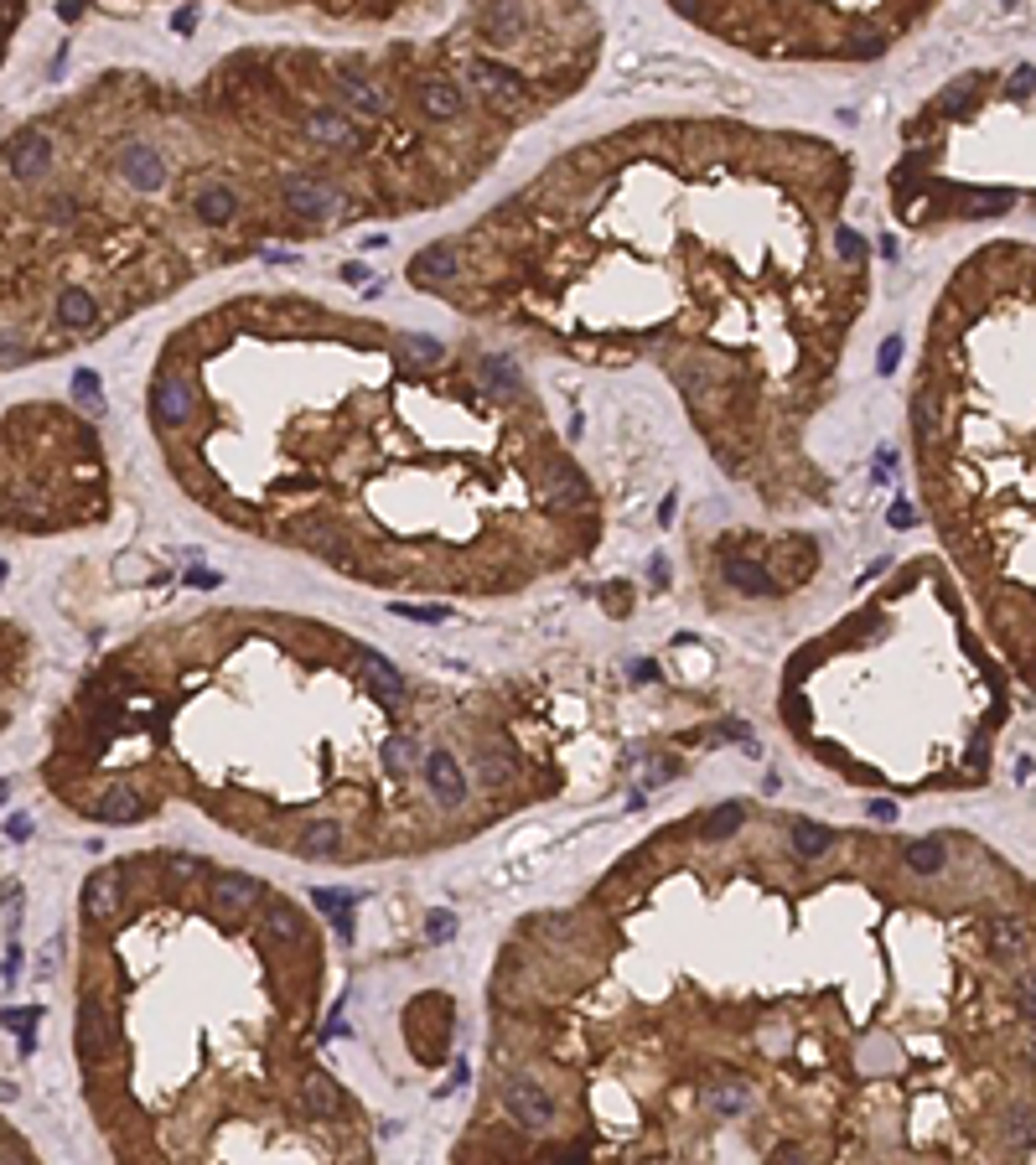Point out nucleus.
<instances>
[{
  "instance_id": "9b49d317",
  "label": "nucleus",
  "mask_w": 1036,
  "mask_h": 1165,
  "mask_svg": "<svg viewBox=\"0 0 1036 1165\" xmlns=\"http://www.w3.org/2000/svg\"><path fill=\"white\" fill-rule=\"evenodd\" d=\"M550 493H555V498H566L570 508H580V503L591 498V493H586V482H580L575 471H570V461H555V466H550Z\"/></svg>"
},
{
  "instance_id": "f03ea898",
  "label": "nucleus",
  "mask_w": 1036,
  "mask_h": 1165,
  "mask_svg": "<svg viewBox=\"0 0 1036 1165\" xmlns=\"http://www.w3.org/2000/svg\"><path fill=\"white\" fill-rule=\"evenodd\" d=\"M145 891L83 917L78 1067L115 1165H378L358 1103L301 1051L317 938L203 854H140ZM124 876V865H120Z\"/></svg>"
},
{
  "instance_id": "aec40b11",
  "label": "nucleus",
  "mask_w": 1036,
  "mask_h": 1165,
  "mask_svg": "<svg viewBox=\"0 0 1036 1165\" xmlns=\"http://www.w3.org/2000/svg\"><path fill=\"white\" fill-rule=\"evenodd\" d=\"M31 834V818H11V840H26Z\"/></svg>"
},
{
  "instance_id": "7ed1b4c3",
  "label": "nucleus",
  "mask_w": 1036,
  "mask_h": 1165,
  "mask_svg": "<svg viewBox=\"0 0 1036 1165\" xmlns=\"http://www.w3.org/2000/svg\"><path fill=\"white\" fill-rule=\"evenodd\" d=\"M187 410H192L187 378H181V373H161L156 389H151V414L161 420V430H176L181 420H187Z\"/></svg>"
},
{
  "instance_id": "6e6552de",
  "label": "nucleus",
  "mask_w": 1036,
  "mask_h": 1165,
  "mask_svg": "<svg viewBox=\"0 0 1036 1165\" xmlns=\"http://www.w3.org/2000/svg\"><path fill=\"white\" fill-rule=\"evenodd\" d=\"M192 213L203 218V223H228V218L239 213V197H233L228 187H203L192 197Z\"/></svg>"
},
{
  "instance_id": "423d86ee",
  "label": "nucleus",
  "mask_w": 1036,
  "mask_h": 1165,
  "mask_svg": "<svg viewBox=\"0 0 1036 1165\" xmlns=\"http://www.w3.org/2000/svg\"><path fill=\"white\" fill-rule=\"evenodd\" d=\"M725 586H736L741 596H762V591H772L777 580H772L767 565H757V559H747V555H731V559H725Z\"/></svg>"
},
{
  "instance_id": "a211bd4d",
  "label": "nucleus",
  "mask_w": 1036,
  "mask_h": 1165,
  "mask_svg": "<svg viewBox=\"0 0 1036 1165\" xmlns=\"http://www.w3.org/2000/svg\"><path fill=\"white\" fill-rule=\"evenodd\" d=\"M73 394H78V399H94V394H99V373H88V368L73 373Z\"/></svg>"
},
{
  "instance_id": "20e7f679",
  "label": "nucleus",
  "mask_w": 1036,
  "mask_h": 1165,
  "mask_svg": "<svg viewBox=\"0 0 1036 1165\" xmlns=\"http://www.w3.org/2000/svg\"><path fill=\"white\" fill-rule=\"evenodd\" d=\"M6 167H11V176H42L52 167V140L42 130H22L6 151Z\"/></svg>"
},
{
  "instance_id": "ddd939ff",
  "label": "nucleus",
  "mask_w": 1036,
  "mask_h": 1165,
  "mask_svg": "<svg viewBox=\"0 0 1036 1165\" xmlns=\"http://www.w3.org/2000/svg\"><path fill=\"white\" fill-rule=\"evenodd\" d=\"M399 348H405L415 363H441V358H446V342L420 337V332H405V337H399Z\"/></svg>"
},
{
  "instance_id": "412c9836",
  "label": "nucleus",
  "mask_w": 1036,
  "mask_h": 1165,
  "mask_svg": "<svg viewBox=\"0 0 1036 1165\" xmlns=\"http://www.w3.org/2000/svg\"><path fill=\"white\" fill-rule=\"evenodd\" d=\"M172 26H176V31H192V26H197V16H192V11H176V22H172Z\"/></svg>"
},
{
  "instance_id": "6ab92c4d",
  "label": "nucleus",
  "mask_w": 1036,
  "mask_h": 1165,
  "mask_svg": "<svg viewBox=\"0 0 1036 1165\" xmlns=\"http://www.w3.org/2000/svg\"><path fill=\"white\" fill-rule=\"evenodd\" d=\"M430 938H451V917H446V912L430 917Z\"/></svg>"
},
{
  "instance_id": "2eb2a0df",
  "label": "nucleus",
  "mask_w": 1036,
  "mask_h": 1165,
  "mask_svg": "<svg viewBox=\"0 0 1036 1165\" xmlns=\"http://www.w3.org/2000/svg\"><path fill=\"white\" fill-rule=\"evenodd\" d=\"M834 244H840V254H845L850 265H861V260H865V239H861V233L840 228V233H834Z\"/></svg>"
},
{
  "instance_id": "39448f33",
  "label": "nucleus",
  "mask_w": 1036,
  "mask_h": 1165,
  "mask_svg": "<svg viewBox=\"0 0 1036 1165\" xmlns=\"http://www.w3.org/2000/svg\"><path fill=\"white\" fill-rule=\"evenodd\" d=\"M120 171H124V181H130V187H140V192L161 187V176H167V167H161V151H156V145H124Z\"/></svg>"
},
{
  "instance_id": "f257e3e1",
  "label": "nucleus",
  "mask_w": 1036,
  "mask_h": 1165,
  "mask_svg": "<svg viewBox=\"0 0 1036 1165\" xmlns=\"http://www.w3.org/2000/svg\"><path fill=\"white\" fill-rule=\"evenodd\" d=\"M700 865L720 912L684 906L632 854L607 897L664 938L617 958L679 979L638 999L643 1078L544 1088L498 1072V1119L451 1165H1031L1036 1155V891L959 834L850 840L819 870L788 834ZM834 860V854H829Z\"/></svg>"
},
{
  "instance_id": "9d476101",
  "label": "nucleus",
  "mask_w": 1036,
  "mask_h": 1165,
  "mask_svg": "<svg viewBox=\"0 0 1036 1165\" xmlns=\"http://www.w3.org/2000/svg\"><path fill=\"white\" fill-rule=\"evenodd\" d=\"M94 316H99L94 296H83V290H63L58 296V321L63 326H94Z\"/></svg>"
},
{
  "instance_id": "dca6fc26",
  "label": "nucleus",
  "mask_w": 1036,
  "mask_h": 1165,
  "mask_svg": "<svg viewBox=\"0 0 1036 1165\" xmlns=\"http://www.w3.org/2000/svg\"><path fill=\"white\" fill-rule=\"evenodd\" d=\"M6 1165H36L31 1150H26L22 1140H16V1130H6Z\"/></svg>"
},
{
  "instance_id": "f8f14e48",
  "label": "nucleus",
  "mask_w": 1036,
  "mask_h": 1165,
  "mask_svg": "<svg viewBox=\"0 0 1036 1165\" xmlns=\"http://www.w3.org/2000/svg\"><path fill=\"white\" fill-rule=\"evenodd\" d=\"M312 135L326 140V145H353V140H358L353 124L342 120V115H312Z\"/></svg>"
},
{
  "instance_id": "4468645a",
  "label": "nucleus",
  "mask_w": 1036,
  "mask_h": 1165,
  "mask_svg": "<svg viewBox=\"0 0 1036 1165\" xmlns=\"http://www.w3.org/2000/svg\"><path fill=\"white\" fill-rule=\"evenodd\" d=\"M420 99H425V109H430V115H441V120H446V115H457V109H462V94H457V88H446V83H430Z\"/></svg>"
},
{
  "instance_id": "f3484780",
  "label": "nucleus",
  "mask_w": 1036,
  "mask_h": 1165,
  "mask_svg": "<svg viewBox=\"0 0 1036 1165\" xmlns=\"http://www.w3.org/2000/svg\"><path fill=\"white\" fill-rule=\"evenodd\" d=\"M897 358H902V342H897V337H886V342H881V353H876V368H881V373H892V368H897Z\"/></svg>"
},
{
  "instance_id": "0eeeda50",
  "label": "nucleus",
  "mask_w": 1036,
  "mask_h": 1165,
  "mask_svg": "<svg viewBox=\"0 0 1036 1165\" xmlns=\"http://www.w3.org/2000/svg\"><path fill=\"white\" fill-rule=\"evenodd\" d=\"M285 203L296 208V213H337L342 197L326 187V181H290V187H285Z\"/></svg>"
},
{
  "instance_id": "1a4fd4ad",
  "label": "nucleus",
  "mask_w": 1036,
  "mask_h": 1165,
  "mask_svg": "<svg viewBox=\"0 0 1036 1165\" xmlns=\"http://www.w3.org/2000/svg\"><path fill=\"white\" fill-rule=\"evenodd\" d=\"M410 275H415V285H435V280H451V275H457V254H451V249H425L420 260L410 265Z\"/></svg>"
}]
</instances>
